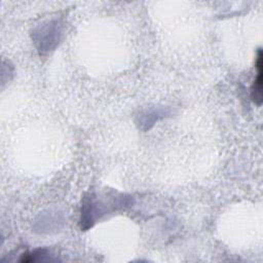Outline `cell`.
<instances>
[{
    "mask_svg": "<svg viewBox=\"0 0 263 263\" xmlns=\"http://www.w3.org/2000/svg\"><path fill=\"white\" fill-rule=\"evenodd\" d=\"M256 68L258 73L252 87V98L255 103L260 105L262 102V51L261 49L258 50Z\"/></svg>",
    "mask_w": 263,
    "mask_h": 263,
    "instance_id": "1",
    "label": "cell"
}]
</instances>
